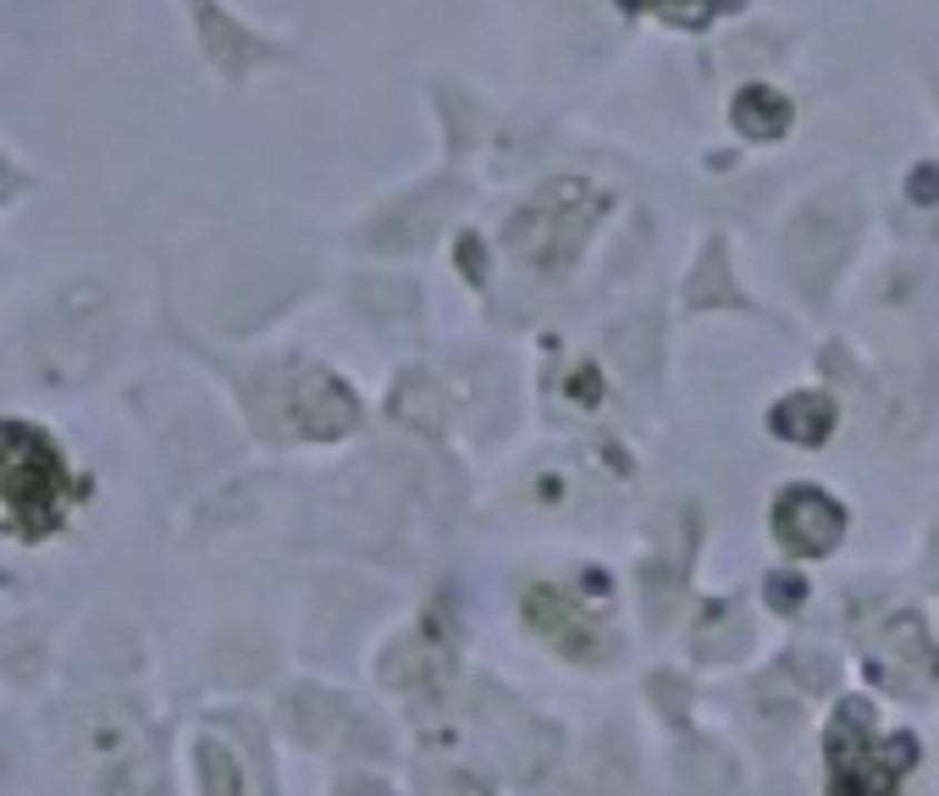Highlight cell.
<instances>
[{
    "label": "cell",
    "mask_w": 939,
    "mask_h": 796,
    "mask_svg": "<svg viewBox=\"0 0 939 796\" xmlns=\"http://www.w3.org/2000/svg\"><path fill=\"white\" fill-rule=\"evenodd\" d=\"M61 520V460L45 432L0 426V531L45 537Z\"/></svg>",
    "instance_id": "cell-1"
}]
</instances>
